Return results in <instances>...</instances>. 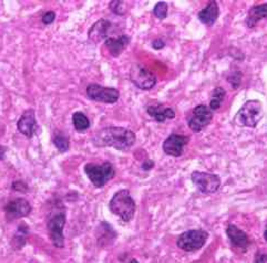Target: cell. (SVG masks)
<instances>
[{"mask_svg": "<svg viewBox=\"0 0 267 263\" xmlns=\"http://www.w3.org/2000/svg\"><path fill=\"white\" fill-rule=\"evenodd\" d=\"M87 95L91 100L96 102L114 104L120 98V92L114 88L101 87L99 84H90L87 88Z\"/></svg>", "mask_w": 267, "mask_h": 263, "instance_id": "8", "label": "cell"}, {"mask_svg": "<svg viewBox=\"0 0 267 263\" xmlns=\"http://www.w3.org/2000/svg\"><path fill=\"white\" fill-rule=\"evenodd\" d=\"M264 236H265V240L267 241V228H266V230H265V233H264Z\"/></svg>", "mask_w": 267, "mask_h": 263, "instance_id": "33", "label": "cell"}, {"mask_svg": "<svg viewBox=\"0 0 267 263\" xmlns=\"http://www.w3.org/2000/svg\"><path fill=\"white\" fill-rule=\"evenodd\" d=\"M17 127L18 130L25 136H27L28 139L34 136L38 128L35 111L34 110L25 111L23 114L20 116V118H19V121L17 123Z\"/></svg>", "mask_w": 267, "mask_h": 263, "instance_id": "13", "label": "cell"}, {"mask_svg": "<svg viewBox=\"0 0 267 263\" xmlns=\"http://www.w3.org/2000/svg\"><path fill=\"white\" fill-rule=\"evenodd\" d=\"M147 112L158 123H164L166 120H172V118L175 117V112L171 108H165L162 104L149 107Z\"/></svg>", "mask_w": 267, "mask_h": 263, "instance_id": "17", "label": "cell"}, {"mask_svg": "<svg viewBox=\"0 0 267 263\" xmlns=\"http://www.w3.org/2000/svg\"><path fill=\"white\" fill-rule=\"evenodd\" d=\"M220 15V10H219V6L216 2H210L204 9H202L199 14L198 18L201 20V22H203L204 24L211 27L214 23L216 22L217 18Z\"/></svg>", "mask_w": 267, "mask_h": 263, "instance_id": "16", "label": "cell"}, {"mask_svg": "<svg viewBox=\"0 0 267 263\" xmlns=\"http://www.w3.org/2000/svg\"><path fill=\"white\" fill-rule=\"evenodd\" d=\"M130 42V37L122 35L116 38H108L104 44L113 57H119Z\"/></svg>", "mask_w": 267, "mask_h": 263, "instance_id": "18", "label": "cell"}, {"mask_svg": "<svg viewBox=\"0 0 267 263\" xmlns=\"http://www.w3.org/2000/svg\"><path fill=\"white\" fill-rule=\"evenodd\" d=\"M267 19V4L254 6L249 11L246 19V24L249 28L255 27L259 20Z\"/></svg>", "mask_w": 267, "mask_h": 263, "instance_id": "19", "label": "cell"}, {"mask_svg": "<svg viewBox=\"0 0 267 263\" xmlns=\"http://www.w3.org/2000/svg\"><path fill=\"white\" fill-rule=\"evenodd\" d=\"M226 234H227V236H229V239L233 247L242 249L243 251H246L247 248H249L250 243H251V241L249 239V235H247L243 230L237 228L236 226L230 225L229 227H227Z\"/></svg>", "mask_w": 267, "mask_h": 263, "instance_id": "14", "label": "cell"}, {"mask_svg": "<svg viewBox=\"0 0 267 263\" xmlns=\"http://www.w3.org/2000/svg\"><path fill=\"white\" fill-rule=\"evenodd\" d=\"M226 92L223 88H215L212 92L211 95V102H210V109L212 111H216L220 109L221 104H222L224 97H225Z\"/></svg>", "mask_w": 267, "mask_h": 263, "instance_id": "22", "label": "cell"}, {"mask_svg": "<svg viewBox=\"0 0 267 263\" xmlns=\"http://www.w3.org/2000/svg\"><path fill=\"white\" fill-rule=\"evenodd\" d=\"M194 185L203 194H214L221 186L220 177L214 174L203 172H194L191 176Z\"/></svg>", "mask_w": 267, "mask_h": 263, "instance_id": "10", "label": "cell"}, {"mask_svg": "<svg viewBox=\"0 0 267 263\" xmlns=\"http://www.w3.org/2000/svg\"><path fill=\"white\" fill-rule=\"evenodd\" d=\"M213 120V112L210 107L206 105H198L192 112V116L188 120V127L195 133L203 130L207 127Z\"/></svg>", "mask_w": 267, "mask_h": 263, "instance_id": "9", "label": "cell"}, {"mask_svg": "<svg viewBox=\"0 0 267 263\" xmlns=\"http://www.w3.org/2000/svg\"><path fill=\"white\" fill-rule=\"evenodd\" d=\"M240 76H242V74H240V72H235V73H234L232 76L229 77V82L232 84V87L234 89H237L239 87Z\"/></svg>", "mask_w": 267, "mask_h": 263, "instance_id": "25", "label": "cell"}, {"mask_svg": "<svg viewBox=\"0 0 267 263\" xmlns=\"http://www.w3.org/2000/svg\"><path fill=\"white\" fill-rule=\"evenodd\" d=\"M167 4L165 2H159L154 6L153 14L158 19H165L167 16Z\"/></svg>", "mask_w": 267, "mask_h": 263, "instance_id": "23", "label": "cell"}, {"mask_svg": "<svg viewBox=\"0 0 267 263\" xmlns=\"http://www.w3.org/2000/svg\"><path fill=\"white\" fill-rule=\"evenodd\" d=\"M164 41L163 40H161V39H158V40H154L153 43H152V47L155 49V50H161V49H163L164 48Z\"/></svg>", "mask_w": 267, "mask_h": 263, "instance_id": "28", "label": "cell"}, {"mask_svg": "<svg viewBox=\"0 0 267 263\" xmlns=\"http://www.w3.org/2000/svg\"><path fill=\"white\" fill-rule=\"evenodd\" d=\"M109 208L112 214L119 216L125 222H129L133 219L136 206L129 190L122 189L114 194Z\"/></svg>", "mask_w": 267, "mask_h": 263, "instance_id": "2", "label": "cell"}, {"mask_svg": "<svg viewBox=\"0 0 267 263\" xmlns=\"http://www.w3.org/2000/svg\"><path fill=\"white\" fill-rule=\"evenodd\" d=\"M5 153H6V148L3 147V146H0V160L4 159Z\"/></svg>", "mask_w": 267, "mask_h": 263, "instance_id": "31", "label": "cell"}, {"mask_svg": "<svg viewBox=\"0 0 267 263\" xmlns=\"http://www.w3.org/2000/svg\"><path fill=\"white\" fill-rule=\"evenodd\" d=\"M255 263H267V254L257 253L255 255Z\"/></svg>", "mask_w": 267, "mask_h": 263, "instance_id": "29", "label": "cell"}, {"mask_svg": "<svg viewBox=\"0 0 267 263\" xmlns=\"http://www.w3.org/2000/svg\"><path fill=\"white\" fill-rule=\"evenodd\" d=\"M207 238L208 233L204 230H188L179 236L177 246L185 252H194L205 245Z\"/></svg>", "mask_w": 267, "mask_h": 263, "instance_id": "6", "label": "cell"}, {"mask_svg": "<svg viewBox=\"0 0 267 263\" xmlns=\"http://www.w3.org/2000/svg\"><path fill=\"white\" fill-rule=\"evenodd\" d=\"M125 2H111L110 3V9H111L115 15L123 16L127 11V7H125Z\"/></svg>", "mask_w": 267, "mask_h": 263, "instance_id": "24", "label": "cell"}, {"mask_svg": "<svg viewBox=\"0 0 267 263\" xmlns=\"http://www.w3.org/2000/svg\"><path fill=\"white\" fill-rule=\"evenodd\" d=\"M130 80L136 88L144 91L151 90L156 84V76L153 74V72L140 63L132 64L130 69Z\"/></svg>", "mask_w": 267, "mask_h": 263, "instance_id": "7", "label": "cell"}, {"mask_svg": "<svg viewBox=\"0 0 267 263\" xmlns=\"http://www.w3.org/2000/svg\"><path fill=\"white\" fill-rule=\"evenodd\" d=\"M31 213V206L28 200L22 198H17L9 201L5 207V214L7 219H18L27 217Z\"/></svg>", "mask_w": 267, "mask_h": 263, "instance_id": "12", "label": "cell"}, {"mask_svg": "<svg viewBox=\"0 0 267 263\" xmlns=\"http://www.w3.org/2000/svg\"><path fill=\"white\" fill-rule=\"evenodd\" d=\"M84 173L88 176L93 186L101 188L114 178L115 170L110 162H104L101 165H96L93 163H89L84 165Z\"/></svg>", "mask_w": 267, "mask_h": 263, "instance_id": "5", "label": "cell"}, {"mask_svg": "<svg viewBox=\"0 0 267 263\" xmlns=\"http://www.w3.org/2000/svg\"><path fill=\"white\" fill-rule=\"evenodd\" d=\"M110 28H111V22L108 21L107 19H100V20H98L89 30L88 36L90 41H92L93 43H98L101 40H104V39L107 40Z\"/></svg>", "mask_w": 267, "mask_h": 263, "instance_id": "15", "label": "cell"}, {"mask_svg": "<svg viewBox=\"0 0 267 263\" xmlns=\"http://www.w3.org/2000/svg\"><path fill=\"white\" fill-rule=\"evenodd\" d=\"M52 143L55 144V146L60 150L61 153L67 152L70 148V140L61 132H56L52 135Z\"/></svg>", "mask_w": 267, "mask_h": 263, "instance_id": "20", "label": "cell"}, {"mask_svg": "<svg viewBox=\"0 0 267 263\" xmlns=\"http://www.w3.org/2000/svg\"><path fill=\"white\" fill-rule=\"evenodd\" d=\"M154 166V163L152 161H145L144 163H143V165H142V168L144 169V170H149V169H151L152 167Z\"/></svg>", "mask_w": 267, "mask_h": 263, "instance_id": "30", "label": "cell"}, {"mask_svg": "<svg viewBox=\"0 0 267 263\" xmlns=\"http://www.w3.org/2000/svg\"><path fill=\"white\" fill-rule=\"evenodd\" d=\"M135 134L132 130L110 126L100 129L93 137L94 145L99 147H113L118 150H127L135 143Z\"/></svg>", "mask_w": 267, "mask_h": 263, "instance_id": "1", "label": "cell"}, {"mask_svg": "<svg viewBox=\"0 0 267 263\" xmlns=\"http://www.w3.org/2000/svg\"><path fill=\"white\" fill-rule=\"evenodd\" d=\"M129 263H139V261H138V260H135V259H132V260L130 261Z\"/></svg>", "mask_w": 267, "mask_h": 263, "instance_id": "32", "label": "cell"}, {"mask_svg": "<svg viewBox=\"0 0 267 263\" xmlns=\"http://www.w3.org/2000/svg\"><path fill=\"white\" fill-rule=\"evenodd\" d=\"M12 189L17 190V192L25 193V192H27V190H28V187L22 181H15L14 183H12Z\"/></svg>", "mask_w": 267, "mask_h": 263, "instance_id": "27", "label": "cell"}, {"mask_svg": "<svg viewBox=\"0 0 267 263\" xmlns=\"http://www.w3.org/2000/svg\"><path fill=\"white\" fill-rule=\"evenodd\" d=\"M263 117V105L258 100L247 101L237 114L234 117L235 122L239 126L256 127L260 118Z\"/></svg>", "mask_w": 267, "mask_h": 263, "instance_id": "4", "label": "cell"}, {"mask_svg": "<svg viewBox=\"0 0 267 263\" xmlns=\"http://www.w3.org/2000/svg\"><path fill=\"white\" fill-rule=\"evenodd\" d=\"M74 126L78 132H84L90 128V121L82 112H76L72 115Z\"/></svg>", "mask_w": 267, "mask_h": 263, "instance_id": "21", "label": "cell"}, {"mask_svg": "<svg viewBox=\"0 0 267 263\" xmlns=\"http://www.w3.org/2000/svg\"><path fill=\"white\" fill-rule=\"evenodd\" d=\"M55 19H56L55 12L54 11H48L47 14H44V16L42 17V22L45 25H48V24H51L52 22H54Z\"/></svg>", "mask_w": 267, "mask_h": 263, "instance_id": "26", "label": "cell"}, {"mask_svg": "<svg viewBox=\"0 0 267 263\" xmlns=\"http://www.w3.org/2000/svg\"><path fill=\"white\" fill-rule=\"evenodd\" d=\"M190 141L187 136L181 134H171L163 143L164 153L172 157H180L183 154L186 144Z\"/></svg>", "mask_w": 267, "mask_h": 263, "instance_id": "11", "label": "cell"}, {"mask_svg": "<svg viewBox=\"0 0 267 263\" xmlns=\"http://www.w3.org/2000/svg\"><path fill=\"white\" fill-rule=\"evenodd\" d=\"M67 221L66 210L62 209H55L52 210L48 216L47 220V228L48 233L51 242L57 248L64 247V235L63 229Z\"/></svg>", "mask_w": 267, "mask_h": 263, "instance_id": "3", "label": "cell"}]
</instances>
